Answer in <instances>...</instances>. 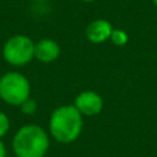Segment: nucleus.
Returning <instances> with one entry per match:
<instances>
[{"label": "nucleus", "mask_w": 157, "mask_h": 157, "mask_svg": "<svg viewBox=\"0 0 157 157\" xmlns=\"http://www.w3.org/2000/svg\"><path fill=\"white\" fill-rule=\"evenodd\" d=\"M50 134L59 144H72L78 138L83 128V114L75 105L57 108L50 117Z\"/></svg>", "instance_id": "obj_1"}, {"label": "nucleus", "mask_w": 157, "mask_h": 157, "mask_svg": "<svg viewBox=\"0 0 157 157\" xmlns=\"http://www.w3.org/2000/svg\"><path fill=\"white\" fill-rule=\"evenodd\" d=\"M48 136L39 125H24L13 138V149L17 157H44L48 150Z\"/></svg>", "instance_id": "obj_2"}, {"label": "nucleus", "mask_w": 157, "mask_h": 157, "mask_svg": "<svg viewBox=\"0 0 157 157\" xmlns=\"http://www.w3.org/2000/svg\"><path fill=\"white\" fill-rule=\"evenodd\" d=\"M30 95V83L22 73L8 72L0 77V98L6 103L21 106Z\"/></svg>", "instance_id": "obj_3"}, {"label": "nucleus", "mask_w": 157, "mask_h": 157, "mask_svg": "<svg viewBox=\"0 0 157 157\" xmlns=\"http://www.w3.org/2000/svg\"><path fill=\"white\" fill-rule=\"evenodd\" d=\"M3 57L10 65L24 66L35 58V43L25 35H15L4 43Z\"/></svg>", "instance_id": "obj_4"}, {"label": "nucleus", "mask_w": 157, "mask_h": 157, "mask_svg": "<svg viewBox=\"0 0 157 157\" xmlns=\"http://www.w3.org/2000/svg\"><path fill=\"white\" fill-rule=\"evenodd\" d=\"M73 105L83 116H97L103 108V101L97 92L83 91L76 97Z\"/></svg>", "instance_id": "obj_5"}, {"label": "nucleus", "mask_w": 157, "mask_h": 157, "mask_svg": "<svg viewBox=\"0 0 157 157\" xmlns=\"http://www.w3.org/2000/svg\"><path fill=\"white\" fill-rule=\"evenodd\" d=\"M113 28L112 24L106 19H95L88 25L86 30V36L91 43L94 44H101L103 41H106L108 39H110Z\"/></svg>", "instance_id": "obj_6"}, {"label": "nucleus", "mask_w": 157, "mask_h": 157, "mask_svg": "<svg viewBox=\"0 0 157 157\" xmlns=\"http://www.w3.org/2000/svg\"><path fill=\"white\" fill-rule=\"evenodd\" d=\"M61 50L57 41L51 39H43L35 44V58L40 62L51 63L59 57Z\"/></svg>", "instance_id": "obj_7"}, {"label": "nucleus", "mask_w": 157, "mask_h": 157, "mask_svg": "<svg viewBox=\"0 0 157 157\" xmlns=\"http://www.w3.org/2000/svg\"><path fill=\"white\" fill-rule=\"evenodd\" d=\"M110 39H112V41H113L116 46H124V44L128 41L127 33H125L124 30H121V29H113Z\"/></svg>", "instance_id": "obj_8"}, {"label": "nucleus", "mask_w": 157, "mask_h": 157, "mask_svg": "<svg viewBox=\"0 0 157 157\" xmlns=\"http://www.w3.org/2000/svg\"><path fill=\"white\" fill-rule=\"evenodd\" d=\"M10 130V120H8L7 114L0 112V138L4 136Z\"/></svg>", "instance_id": "obj_9"}, {"label": "nucleus", "mask_w": 157, "mask_h": 157, "mask_svg": "<svg viewBox=\"0 0 157 157\" xmlns=\"http://www.w3.org/2000/svg\"><path fill=\"white\" fill-rule=\"evenodd\" d=\"M22 108V112H24L25 114H33L36 112V109H37V105H36V102L33 99H26L24 103L21 105Z\"/></svg>", "instance_id": "obj_10"}, {"label": "nucleus", "mask_w": 157, "mask_h": 157, "mask_svg": "<svg viewBox=\"0 0 157 157\" xmlns=\"http://www.w3.org/2000/svg\"><path fill=\"white\" fill-rule=\"evenodd\" d=\"M7 156V152H6V147L3 145V142L0 141V157H6Z\"/></svg>", "instance_id": "obj_11"}, {"label": "nucleus", "mask_w": 157, "mask_h": 157, "mask_svg": "<svg viewBox=\"0 0 157 157\" xmlns=\"http://www.w3.org/2000/svg\"><path fill=\"white\" fill-rule=\"evenodd\" d=\"M83 2H95V0H83Z\"/></svg>", "instance_id": "obj_12"}, {"label": "nucleus", "mask_w": 157, "mask_h": 157, "mask_svg": "<svg viewBox=\"0 0 157 157\" xmlns=\"http://www.w3.org/2000/svg\"><path fill=\"white\" fill-rule=\"evenodd\" d=\"M152 2H153V3H155V4H156V6H157V0H152Z\"/></svg>", "instance_id": "obj_13"}, {"label": "nucleus", "mask_w": 157, "mask_h": 157, "mask_svg": "<svg viewBox=\"0 0 157 157\" xmlns=\"http://www.w3.org/2000/svg\"><path fill=\"white\" fill-rule=\"evenodd\" d=\"M35 2H44V0H35Z\"/></svg>", "instance_id": "obj_14"}]
</instances>
